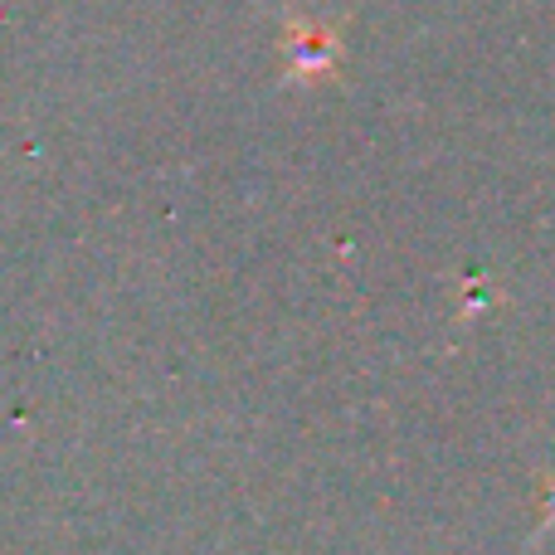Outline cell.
I'll return each mask as SVG.
<instances>
[{"mask_svg": "<svg viewBox=\"0 0 555 555\" xmlns=\"http://www.w3.org/2000/svg\"><path fill=\"white\" fill-rule=\"evenodd\" d=\"M341 59V29L322 20H287L283 35V64L287 78H326Z\"/></svg>", "mask_w": 555, "mask_h": 555, "instance_id": "6da1fadb", "label": "cell"}, {"mask_svg": "<svg viewBox=\"0 0 555 555\" xmlns=\"http://www.w3.org/2000/svg\"><path fill=\"white\" fill-rule=\"evenodd\" d=\"M546 502H551V521H555V482H551V498Z\"/></svg>", "mask_w": 555, "mask_h": 555, "instance_id": "7a4b0ae2", "label": "cell"}]
</instances>
